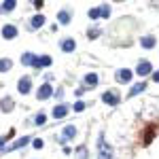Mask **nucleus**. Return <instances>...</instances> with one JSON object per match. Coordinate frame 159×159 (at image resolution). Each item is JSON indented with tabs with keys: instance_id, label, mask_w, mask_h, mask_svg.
<instances>
[{
	"instance_id": "1",
	"label": "nucleus",
	"mask_w": 159,
	"mask_h": 159,
	"mask_svg": "<svg viewBox=\"0 0 159 159\" xmlns=\"http://www.w3.org/2000/svg\"><path fill=\"white\" fill-rule=\"evenodd\" d=\"M30 89H32V81H30V76H24V79H19V83H17V91L25 96V93H30Z\"/></svg>"
},
{
	"instance_id": "2",
	"label": "nucleus",
	"mask_w": 159,
	"mask_h": 159,
	"mask_svg": "<svg viewBox=\"0 0 159 159\" xmlns=\"http://www.w3.org/2000/svg\"><path fill=\"white\" fill-rule=\"evenodd\" d=\"M119 93H117V91H106V93H104V96H102V102H104V104H108V106H117V104H119Z\"/></svg>"
},
{
	"instance_id": "3",
	"label": "nucleus",
	"mask_w": 159,
	"mask_h": 159,
	"mask_svg": "<svg viewBox=\"0 0 159 159\" xmlns=\"http://www.w3.org/2000/svg\"><path fill=\"white\" fill-rule=\"evenodd\" d=\"M53 96V87L49 85V83H45V85H40V89L36 91V98L38 100H47Z\"/></svg>"
},
{
	"instance_id": "4",
	"label": "nucleus",
	"mask_w": 159,
	"mask_h": 159,
	"mask_svg": "<svg viewBox=\"0 0 159 159\" xmlns=\"http://www.w3.org/2000/svg\"><path fill=\"white\" fill-rule=\"evenodd\" d=\"M153 72V66H151V61L142 60L140 64H138V68H136V74H140V76H147V74Z\"/></svg>"
},
{
	"instance_id": "5",
	"label": "nucleus",
	"mask_w": 159,
	"mask_h": 159,
	"mask_svg": "<svg viewBox=\"0 0 159 159\" xmlns=\"http://www.w3.org/2000/svg\"><path fill=\"white\" fill-rule=\"evenodd\" d=\"M115 79H117L119 83H129V81H132V70H127V68H121V70H117Z\"/></svg>"
},
{
	"instance_id": "6",
	"label": "nucleus",
	"mask_w": 159,
	"mask_h": 159,
	"mask_svg": "<svg viewBox=\"0 0 159 159\" xmlns=\"http://www.w3.org/2000/svg\"><path fill=\"white\" fill-rule=\"evenodd\" d=\"M30 140H32V138H30V136H24V138H19V140H17V142H13L11 147H7V148H4V151H7V153H9V151H17V148L25 147V144H28V142H30Z\"/></svg>"
},
{
	"instance_id": "7",
	"label": "nucleus",
	"mask_w": 159,
	"mask_h": 159,
	"mask_svg": "<svg viewBox=\"0 0 159 159\" xmlns=\"http://www.w3.org/2000/svg\"><path fill=\"white\" fill-rule=\"evenodd\" d=\"M2 36L7 38V40L15 38V36H17V28H15V25H11V24H7L4 28H2Z\"/></svg>"
},
{
	"instance_id": "8",
	"label": "nucleus",
	"mask_w": 159,
	"mask_h": 159,
	"mask_svg": "<svg viewBox=\"0 0 159 159\" xmlns=\"http://www.w3.org/2000/svg\"><path fill=\"white\" fill-rule=\"evenodd\" d=\"M74 136H76V127H74V125H66V127H64V136H61V142H68Z\"/></svg>"
},
{
	"instance_id": "9",
	"label": "nucleus",
	"mask_w": 159,
	"mask_h": 159,
	"mask_svg": "<svg viewBox=\"0 0 159 159\" xmlns=\"http://www.w3.org/2000/svg\"><path fill=\"white\" fill-rule=\"evenodd\" d=\"M66 115H68V106H66V104H57V106L53 108V117H55V119H64Z\"/></svg>"
},
{
	"instance_id": "10",
	"label": "nucleus",
	"mask_w": 159,
	"mask_h": 159,
	"mask_svg": "<svg viewBox=\"0 0 159 159\" xmlns=\"http://www.w3.org/2000/svg\"><path fill=\"white\" fill-rule=\"evenodd\" d=\"M51 57L49 55H43V57H36L34 60V68H47V66H51Z\"/></svg>"
},
{
	"instance_id": "11",
	"label": "nucleus",
	"mask_w": 159,
	"mask_h": 159,
	"mask_svg": "<svg viewBox=\"0 0 159 159\" xmlns=\"http://www.w3.org/2000/svg\"><path fill=\"white\" fill-rule=\"evenodd\" d=\"M76 49V43H74L72 38H66V40H61V51L64 53H72Z\"/></svg>"
},
{
	"instance_id": "12",
	"label": "nucleus",
	"mask_w": 159,
	"mask_h": 159,
	"mask_svg": "<svg viewBox=\"0 0 159 159\" xmlns=\"http://www.w3.org/2000/svg\"><path fill=\"white\" fill-rule=\"evenodd\" d=\"M13 106H15V104H13L11 98H2L0 100V110H2V112H11Z\"/></svg>"
},
{
	"instance_id": "13",
	"label": "nucleus",
	"mask_w": 159,
	"mask_h": 159,
	"mask_svg": "<svg viewBox=\"0 0 159 159\" xmlns=\"http://www.w3.org/2000/svg\"><path fill=\"white\" fill-rule=\"evenodd\" d=\"M140 47H142V49H153V47H155V38L153 36H142L140 38Z\"/></svg>"
},
{
	"instance_id": "14",
	"label": "nucleus",
	"mask_w": 159,
	"mask_h": 159,
	"mask_svg": "<svg viewBox=\"0 0 159 159\" xmlns=\"http://www.w3.org/2000/svg\"><path fill=\"white\" fill-rule=\"evenodd\" d=\"M144 89H147V83H144V81H142V83H136V85L129 89V98H134V96H138V93H142Z\"/></svg>"
},
{
	"instance_id": "15",
	"label": "nucleus",
	"mask_w": 159,
	"mask_h": 159,
	"mask_svg": "<svg viewBox=\"0 0 159 159\" xmlns=\"http://www.w3.org/2000/svg\"><path fill=\"white\" fill-rule=\"evenodd\" d=\"M43 24H45V17H43V15H34V17L30 19V28H32V30H36V28H40Z\"/></svg>"
},
{
	"instance_id": "16",
	"label": "nucleus",
	"mask_w": 159,
	"mask_h": 159,
	"mask_svg": "<svg viewBox=\"0 0 159 159\" xmlns=\"http://www.w3.org/2000/svg\"><path fill=\"white\" fill-rule=\"evenodd\" d=\"M34 60H36V55H34V53H30V51L21 55V64H24V66H34Z\"/></svg>"
},
{
	"instance_id": "17",
	"label": "nucleus",
	"mask_w": 159,
	"mask_h": 159,
	"mask_svg": "<svg viewBox=\"0 0 159 159\" xmlns=\"http://www.w3.org/2000/svg\"><path fill=\"white\" fill-rule=\"evenodd\" d=\"M11 66H13V61L9 60V57H2V60H0V72H7V70H11Z\"/></svg>"
},
{
	"instance_id": "18",
	"label": "nucleus",
	"mask_w": 159,
	"mask_h": 159,
	"mask_svg": "<svg viewBox=\"0 0 159 159\" xmlns=\"http://www.w3.org/2000/svg\"><path fill=\"white\" fill-rule=\"evenodd\" d=\"M85 85H91V87L98 85V74H96V72H89L85 76Z\"/></svg>"
},
{
	"instance_id": "19",
	"label": "nucleus",
	"mask_w": 159,
	"mask_h": 159,
	"mask_svg": "<svg viewBox=\"0 0 159 159\" xmlns=\"http://www.w3.org/2000/svg\"><path fill=\"white\" fill-rule=\"evenodd\" d=\"M57 19H60V24H64V25L70 24V13L68 11H60L57 13Z\"/></svg>"
},
{
	"instance_id": "20",
	"label": "nucleus",
	"mask_w": 159,
	"mask_h": 159,
	"mask_svg": "<svg viewBox=\"0 0 159 159\" xmlns=\"http://www.w3.org/2000/svg\"><path fill=\"white\" fill-rule=\"evenodd\" d=\"M15 4H17L15 0H4L0 9H2V11H13V9H15Z\"/></svg>"
},
{
	"instance_id": "21",
	"label": "nucleus",
	"mask_w": 159,
	"mask_h": 159,
	"mask_svg": "<svg viewBox=\"0 0 159 159\" xmlns=\"http://www.w3.org/2000/svg\"><path fill=\"white\" fill-rule=\"evenodd\" d=\"M76 159H87V148L85 147H81V148H76Z\"/></svg>"
},
{
	"instance_id": "22",
	"label": "nucleus",
	"mask_w": 159,
	"mask_h": 159,
	"mask_svg": "<svg viewBox=\"0 0 159 159\" xmlns=\"http://www.w3.org/2000/svg\"><path fill=\"white\" fill-rule=\"evenodd\" d=\"M108 15H110L108 4H102V7H100V17H106V19H108Z\"/></svg>"
},
{
	"instance_id": "23",
	"label": "nucleus",
	"mask_w": 159,
	"mask_h": 159,
	"mask_svg": "<svg viewBox=\"0 0 159 159\" xmlns=\"http://www.w3.org/2000/svg\"><path fill=\"white\" fill-rule=\"evenodd\" d=\"M45 121H47V115H43V112L34 117V125H43V123H45Z\"/></svg>"
},
{
	"instance_id": "24",
	"label": "nucleus",
	"mask_w": 159,
	"mask_h": 159,
	"mask_svg": "<svg viewBox=\"0 0 159 159\" xmlns=\"http://www.w3.org/2000/svg\"><path fill=\"white\" fill-rule=\"evenodd\" d=\"M85 102H74V112H83V110H85Z\"/></svg>"
},
{
	"instance_id": "25",
	"label": "nucleus",
	"mask_w": 159,
	"mask_h": 159,
	"mask_svg": "<svg viewBox=\"0 0 159 159\" xmlns=\"http://www.w3.org/2000/svg\"><path fill=\"white\" fill-rule=\"evenodd\" d=\"M89 17H91V19H98L100 17V9H89Z\"/></svg>"
},
{
	"instance_id": "26",
	"label": "nucleus",
	"mask_w": 159,
	"mask_h": 159,
	"mask_svg": "<svg viewBox=\"0 0 159 159\" xmlns=\"http://www.w3.org/2000/svg\"><path fill=\"white\" fill-rule=\"evenodd\" d=\"M32 144H34V148H43V147H45V142H43L40 138H36V140H34Z\"/></svg>"
},
{
	"instance_id": "27",
	"label": "nucleus",
	"mask_w": 159,
	"mask_h": 159,
	"mask_svg": "<svg viewBox=\"0 0 159 159\" xmlns=\"http://www.w3.org/2000/svg\"><path fill=\"white\" fill-rule=\"evenodd\" d=\"M153 79H155V81L159 83V72H155V74H153Z\"/></svg>"
},
{
	"instance_id": "28",
	"label": "nucleus",
	"mask_w": 159,
	"mask_h": 159,
	"mask_svg": "<svg viewBox=\"0 0 159 159\" xmlns=\"http://www.w3.org/2000/svg\"><path fill=\"white\" fill-rule=\"evenodd\" d=\"M4 142H7V138H0V147H2V144H4Z\"/></svg>"
}]
</instances>
